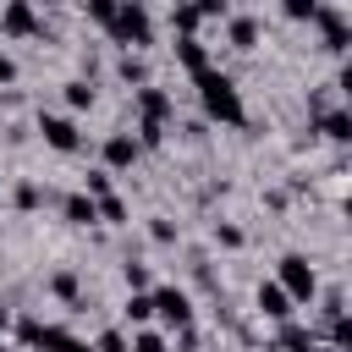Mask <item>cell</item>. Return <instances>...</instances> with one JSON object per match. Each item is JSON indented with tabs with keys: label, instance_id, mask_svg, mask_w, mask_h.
Here are the masks:
<instances>
[{
	"label": "cell",
	"instance_id": "9a60e30c",
	"mask_svg": "<svg viewBox=\"0 0 352 352\" xmlns=\"http://www.w3.org/2000/svg\"><path fill=\"white\" fill-rule=\"evenodd\" d=\"M116 77H121V82H132V94L154 82V72H148V60H143V55H132V50H121V55H116Z\"/></svg>",
	"mask_w": 352,
	"mask_h": 352
},
{
	"label": "cell",
	"instance_id": "f1b7e54d",
	"mask_svg": "<svg viewBox=\"0 0 352 352\" xmlns=\"http://www.w3.org/2000/svg\"><path fill=\"white\" fill-rule=\"evenodd\" d=\"M132 138H138V148H165L170 126H148V121H138V126H132Z\"/></svg>",
	"mask_w": 352,
	"mask_h": 352
},
{
	"label": "cell",
	"instance_id": "2e32d148",
	"mask_svg": "<svg viewBox=\"0 0 352 352\" xmlns=\"http://www.w3.org/2000/svg\"><path fill=\"white\" fill-rule=\"evenodd\" d=\"M121 319H126V330H148V324H154V302H148V292H126Z\"/></svg>",
	"mask_w": 352,
	"mask_h": 352
},
{
	"label": "cell",
	"instance_id": "8d00e7d4",
	"mask_svg": "<svg viewBox=\"0 0 352 352\" xmlns=\"http://www.w3.org/2000/svg\"><path fill=\"white\" fill-rule=\"evenodd\" d=\"M6 330H11V308H0V341H6Z\"/></svg>",
	"mask_w": 352,
	"mask_h": 352
},
{
	"label": "cell",
	"instance_id": "836d02e7",
	"mask_svg": "<svg viewBox=\"0 0 352 352\" xmlns=\"http://www.w3.org/2000/svg\"><path fill=\"white\" fill-rule=\"evenodd\" d=\"M198 16H204V22H226V16H231V6H226V0H204V6H198Z\"/></svg>",
	"mask_w": 352,
	"mask_h": 352
},
{
	"label": "cell",
	"instance_id": "4dcf8cb0",
	"mask_svg": "<svg viewBox=\"0 0 352 352\" xmlns=\"http://www.w3.org/2000/svg\"><path fill=\"white\" fill-rule=\"evenodd\" d=\"M314 11H319V0H286V6H280L286 22H314Z\"/></svg>",
	"mask_w": 352,
	"mask_h": 352
},
{
	"label": "cell",
	"instance_id": "e575fe53",
	"mask_svg": "<svg viewBox=\"0 0 352 352\" xmlns=\"http://www.w3.org/2000/svg\"><path fill=\"white\" fill-rule=\"evenodd\" d=\"M16 77H22V72H16V60H11V55H6V50H0V88H11V82H16Z\"/></svg>",
	"mask_w": 352,
	"mask_h": 352
},
{
	"label": "cell",
	"instance_id": "83f0119b",
	"mask_svg": "<svg viewBox=\"0 0 352 352\" xmlns=\"http://www.w3.org/2000/svg\"><path fill=\"white\" fill-rule=\"evenodd\" d=\"M116 6H121V0H88L82 16H88L94 28H110V22H116Z\"/></svg>",
	"mask_w": 352,
	"mask_h": 352
},
{
	"label": "cell",
	"instance_id": "603a6c76",
	"mask_svg": "<svg viewBox=\"0 0 352 352\" xmlns=\"http://www.w3.org/2000/svg\"><path fill=\"white\" fill-rule=\"evenodd\" d=\"M94 352H132V330H126V324L99 330V336H94Z\"/></svg>",
	"mask_w": 352,
	"mask_h": 352
},
{
	"label": "cell",
	"instance_id": "277c9868",
	"mask_svg": "<svg viewBox=\"0 0 352 352\" xmlns=\"http://www.w3.org/2000/svg\"><path fill=\"white\" fill-rule=\"evenodd\" d=\"M38 138H44V148H55V154H77V148H82V126H77V116H66V110H38Z\"/></svg>",
	"mask_w": 352,
	"mask_h": 352
},
{
	"label": "cell",
	"instance_id": "7402d4cb",
	"mask_svg": "<svg viewBox=\"0 0 352 352\" xmlns=\"http://www.w3.org/2000/svg\"><path fill=\"white\" fill-rule=\"evenodd\" d=\"M11 204H16V209H22V214H33V209H38V204H44V187H38V182H33V176H22V182H16V187H11Z\"/></svg>",
	"mask_w": 352,
	"mask_h": 352
},
{
	"label": "cell",
	"instance_id": "5bb4252c",
	"mask_svg": "<svg viewBox=\"0 0 352 352\" xmlns=\"http://www.w3.org/2000/svg\"><path fill=\"white\" fill-rule=\"evenodd\" d=\"M314 132L330 138V143H352V110L346 104H330L324 116H314Z\"/></svg>",
	"mask_w": 352,
	"mask_h": 352
},
{
	"label": "cell",
	"instance_id": "74e56055",
	"mask_svg": "<svg viewBox=\"0 0 352 352\" xmlns=\"http://www.w3.org/2000/svg\"><path fill=\"white\" fill-rule=\"evenodd\" d=\"M0 352H16V346H6V341H0Z\"/></svg>",
	"mask_w": 352,
	"mask_h": 352
},
{
	"label": "cell",
	"instance_id": "6da1fadb",
	"mask_svg": "<svg viewBox=\"0 0 352 352\" xmlns=\"http://www.w3.org/2000/svg\"><path fill=\"white\" fill-rule=\"evenodd\" d=\"M192 88H198L204 126H248V104H242V88L231 82V72L209 66L204 77H192Z\"/></svg>",
	"mask_w": 352,
	"mask_h": 352
},
{
	"label": "cell",
	"instance_id": "4fadbf2b",
	"mask_svg": "<svg viewBox=\"0 0 352 352\" xmlns=\"http://www.w3.org/2000/svg\"><path fill=\"white\" fill-rule=\"evenodd\" d=\"M170 55H176V66H182L187 77H204V72L214 66V55H209L204 33H192V38H176V44H170Z\"/></svg>",
	"mask_w": 352,
	"mask_h": 352
},
{
	"label": "cell",
	"instance_id": "44dd1931",
	"mask_svg": "<svg viewBox=\"0 0 352 352\" xmlns=\"http://www.w3.org/2000/svg\"><path fill=\"white\" fill-rule=\"evenodd\" d=\"M77 192H82V198H94V204H99V198H110V192H116V176H110V170H99V165H94V170H88V176H82V187H77Z\"/></svg>",
	"mask_w": 352,
	"mask_h": 352
},
{
	"label": "cell",
	"instance_id": "d6986e66",
	"mask_svg": "<svg viewBox=\"0 0 352 352\" xmlns=\"http://www.w3.org/2000/svg\"><path fill=\"white\" fill-rule=\"evenodd\" d=\"M60 99H66V116H77V110L94 104V82L88 77H72V82H60Z\"/></svg>",
	"mask_w": 352,
	"mask_h": 352
},
{
	"label": "cell",
	"instance_id": "d590c367",
	"mask_svg": "<svg viewBox=\"0 0 352 352\" xmlns=\"http://www.w3.org/2000/svg\"><path fill=\"white\" fill-rule=\"evenodd\" d=\"M66 352H94V341H77V336H72V341H66Z\"/></svg>",
	"mask_w": 352,
	"mask_h": 352
},
{
	"label": "cell",
	"instance_id": "ffe728a7",
	"mask_svg": "<svg viewBox=\"0 0 352 352\" xmlns=\"http://www.w3.org/2000/svg\"><path fill=\"white\" fill-rule=\"evenodd\" d=\"M198 28H204L198 6H170V33H176V38H192Z\"/></svg>",
	"mask_w": 352,
	"mask_h": 352
},
{
	"label": "cell",
	"instance_id": "f546056e",
	"mask_svg": "<svg viewBox=\"0 0 352 352\" xmlns=\"http://www.w3.org/2000/svg\"><path fill=\"white\" fill-rule=\"evenodd\" d=\"M99 220H104V226H126V198H121V192L99 198Z\"/></svg>",
	"mask_w": 352,
	"mask_h": 352
},
{
	"label": "cell",
	"instance_id": "5b68a950",
	"mask_svg": "<svg viewBox=\"0 0 352 352\" xmlns=\"http://www.w3.org/2000/svg\"><path fill=\"white\" fill-rule=\"evenodd\" d=\"M314 28L324 33V50H330V55H346V50H352V11H346V6H330V0H319V11H314Z\"/></svg>",
	"mask_w": 352,
	"mask_h": 352
},
{
	"label": "cell",
	"instance_id": "52a82bcc",
	"mask_svg": "<svg viewBox=\"0 0 352 352\" xmlns=\"http://www.w3.org/2000/svg\"><path fill=\"white\" fill-rule=\"evenodd\" d=\"M132 116L148 121V126H170V121H176V99H170L160 82H148V88L132 94Z\"/></svg>",
	"mask_w": 352,
	"mask_h": 352
},
{
	"label": "cell",
	"instance_id": "7a4b0ae2",
	"mask_svg": "<svg viewBox=\"0 0 352 352\" xmlns=\"http://www.w3.org/2000/svg\"><path fill=\"white\" fill-rule=\"evenodd\" d=\"M104 38L121 44V50H132V55H143V50L154 44V11H148L143 0H121V6H116V22L104 28Z\"/></svg>",
	"mask_w": 352,
	"mask_h": 352
},
{
	"label": "cell",
	"instance_id": "d4e9b609",
	"mask_svg": "<svg viewBox=\"0 0 352 352\" xmlns=\"http://www.w3.org/2000/svg\"><path fill=\"white\" fill-rule=\"evenodd\" d=\"M132 352H170V336L154 330V324L148 330H132Z\"/></svg>",
	"mask_w": 352,
	"mask_h": 352
},
{
	"label": "cell",
	"instance_id": "484cf974",
	"mask_svg": "<svg viewBox=\"0 0 352 352\" xmlns=\"http://www.w3.org/2000/svg\"><path fill=\"white\" fill-rule=\"evenodd\" d=\"M148 236H154L160 248H176V242H182V226L165 220V214H154V220H148Z\"/></svg>",
	"mask_w": 352,
	"mask_h": 352
},
{
	"label": "cell",
	"instance_id": "f35d334b",
	"mask_svg": "<svg viewBox=\"0 0 352 352\" xmlns=\"http://www.w3.org/2000/svg\"><path fill=\"white\" fill-rule=\"evenodd\" d=\"M0 204H6V187H0Z\"/></svg>",
	"mask_w": 352,
	"mask_h": 352
},
{
	"label": "cell",
	"instance_id": "8992f818",
	"mask_svg": "<svg viewBox=\"0 0 352 352\" xmlns=\"http://www.w3.org/2000/svg\"><path fill=\"white\" fill-rule=\"evenodd\" d=\"M148 302H154V319H160L165 330H192V297H187L182 286H154Z\"/></svg>",
	"mask_w": 352,
	"mask_h": 352
},
{
	"label": "cell",
	"instance_id": "30bf717a",
	"mask_svg": "<svg viewBox=\"0 0 352 352\" xmlns=\"http://www.w3.org/2000/svg\"><path fill=\"white\" fill-rule=\"evenodd\" d=\"M258 38H264V16L258 11H231L226 16V44L231 50H258Z\"/></svg>",
	"mask_w": 352,
	"mask_h": 352
},
{
	"label": "cell",
	"instance_id": "e0dca14e",
	"mask_svg": "<svg viewBox=\"0 0 352 352\" xmlns=\"http://www.w3.org/2000/svg\"><path fill=\"white\" fill-rule=\"evenodd\" d=\"M60 214H66L72 226H99V204L82 198V192H66V198H60Z\"/></svg>",
	"mask_w": 352,
	"mask_h": 352
},
{
	"label": "cell",
	"instance_id": "ba28073f",
	"mask_svg": "<svg viewBox=\"0 0 352 352\" xmlns=\"http://www.w3.org/2000/svg\"><path fill=\"white\" fill-rule=\"evenodd\" d=\"M143 160V148H138V138L132 132H104V143H99V170H132Z\"/></svg>",
	"mask_w": 352,
	"mask_h": 352
},
{
	"label": "cell",
	"instance_id": "ac0fdd59",
	"mask_svg": "<svg viewBox=\"0 0 352 352\" xmlns=\"http://www.w3.org/2000/svg\"><path fill=\"white\" fill-rule=\"evenodd\" d=\"M50 292H55L66 308H88V302H82V286H77V270H55V275H50Z\"/></svg>",
	"mask_w": 352,
	"mask_h": 352
},
{
	"label": "cell",
	"instance_id": "cb8c5ba5",
	"mask_svg": "<svg viewBox=\"0 0 352 352\" xmlns=\"http://www.w3.org/2000/svg\"><path fill=\"white\" fill-rule=\"evenodd\" d=\"M66 341H72V330H66V324H44V330H38V341H33V352H66Z\"/></svg>",
	"mask_w": 352,
	"mask_h": 352
},
{
	"label": "cell",
	"instance_id": "1f68e13d",
	"mask_svg": "<svg viewBox=\"0 0 352 352\" xmlns=\"http://www.w3.org/2000/svg\"><path fill=\"white\" fill-rule=\"evenodd\" d=\"M209 236H214V248H242V242H248V236H242V226H231V220H220Z\"/></svg>",
	"mask_w": 352,
	"mask_h": 352
},
{
	"label": "cell",
	"instance_id": "3957f363",
	"mask_svg": "<svg viewBox=\"0 0 352 352\" xmlns=\"http://www.w3.org/2000/svg\"><path fill=\"white\" fill-rule=\"evenodd\" d=\"M275 286L292 297V308H314L319 302V270L308 264V253H280L275 258Z\"/></svg>",
	"mask_w": 352,
	"mask_h": 352
},
{
	"label": "cell",
	"instance_id": "7c38bea8",
	"mask_svg": "<svg viewBox=\"0 0 352 352\" xmlns=\"http://www.w3.org/2000/svg\"><path fill=\"white\" fill-rule=\"evenodd\" d=\"M275 352H324V346L308 319H286V324H275Z\"/></svg>",
	"mask_w": 352,
	"mask_h": 352
},
{
	"label": "cell",
	"instance_id": "d6a6232c",
	"mask_svg": "<svg viewBox=\"0 0 352 352\" xmlns=\"http://www.w3.org/2000/svg\"><path fill=\"white\" fill-rule=\"evenodd\" d=\"M38 330H44V319H33V314H28V319H16V341H22V346H33V341H38Z\"/></svg>",
	"mask_w": 352,
	"mask_h": 352
},
{
	"label": "cell",
	"instance_id": "8fae6325",
	"mask_svg": "<svg viewBox=\"0 0 352 352\" xmlns=\"http://www.w3.org/2000/svg\"><path fill=\"white\" fill-rule=\"evenodd\" d=\"M253 308H258V319H270V324H286V319H297L292 297H286L275 280H258V292H253Z\"/></svg>",
	"mask_w": 352,
	"mask_h": 352
},
{
	"label": "cell",
	"instance_id": "4316f807",
	"mask_svg": "<svg viewBox=\"0 0 352 352\" xmlns=\"http://www.w3.org/2000/svg\"><path fill=\"white\" fill-rule=\"evenodd\" d=\"M121 280H126V292H154L148 264H138V258H126V264H121Z\"/></svg>",
	"mask_w": 352,
	"mask_h": 352
},
{
	"label": "cell",
	"instance_id": "9c48e42d",
	"mask_svg": "<svg viewBox=\"0 0 352 352\" xmlns=\"http://www.w3.org/2000/svg\"><path fill=\"white\" fill-rule=\"evenodd\" d=\"M38 33H44V16L28 0H6L0 6V38H38Z\"/></svg>",
	"mask_w": 352,
	"mask_h": 352
}]
</instances>
